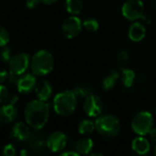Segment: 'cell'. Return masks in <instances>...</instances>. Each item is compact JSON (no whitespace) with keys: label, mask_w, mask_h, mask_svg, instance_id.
Returning <instances> with one entry per match:
<instances>
[{"label":"cell","mask_w":156,"mask_h":156,"mask_svg":"<svg viewBox=\"0 0 156 156\" xmlns=\"http://www.w3.org/2000/svg\"><path fill=\"white\" fill-rule=\"evenodd\" d=\"M94 147L93 141L90 138L85 137L80 139L75 144V152L80 155H88L91 153Z\"/></svg>","instance_id":"ac0fdd59"},{"label":"cell","mask_w":156,"mask_h":156,"mask_svg":"<svg viewBox=\"0 0 156 156\" xmlns=\"http://www.w3.org/2000/svg\"><path fill=\"white\" fill-rule=\"evenodd\" d=\"M18 76L16 75V74H13V73H10L8 74V78H7V82L11 85H16L17 84V81H18Z\"/></svg>","instance_id":"4dcf8cb0"},{"label":"cell","mask_w":156,"mask_h":156,"mask_svg":"<svg viewBox=\"0 0 156 156\" xmlns=\"http://www.w3.org/2000/svg\"><path fill=\"white\" fill-rule=\"evenodd\" d=\"M122 13L131 21L141 19L144 15V4L142 0H127L122 6Z\"/></svg>","instance_id":"8992f818"},{"label":"cell","mask_w":156,"mask_h":156,"mask_svg":"<svg viewBox=\"0 0 156 156\" xmlns=\"http://www.w3.org/2000/svg\"><path fill=\"white\" fill-rule=\"evenodd\" d=\"M54 58L51 53L47 50H39L34 54L31 59L32 72L37 76H45L52 71Z\"/></svg>","instance_id":"277c9868"},{"label":"cell","mask_w":156,"mask_h":156,"mask_svg":"<svg viewBox=\"0 0 156 156\" xmlns=\"http://www.w3.org/2000/svg\"><path fill=\"white\" fill-rule=\"evenodd\" d=\"M154 154H155L156 156V146H155V149H154Z\"/></svg>","instance_id":"ab89813d"},{"label":"cell","mask_w":156,"mask_h":156,"mask_svg":"<svg viewBox=\"0 0 156 156\" xmlns=\"http://www.w3.org/2000/svg\"><path fill=\"white\" fill-rule=\"evenodd\" d=\"M65 7L68 13L76 16L79 15L83 8V4L81 0H66Z\"/></svg>","instance_id":"603a6c76"},{"label":"cell","mask_w":156,"mask_h":156,"mask_svg":"<svg viewBox=\"0 0 156 156\" xmlns=\"http://www.w3.org/2000/svg\"><path fill=\"white\" fill-rule=\"evenodd\" d=\"M154 125V118L150 112L143 111L134 115L132 120V130L139 136L149 134Z\"/></svg>","instance_id":"5b68a950"},{"label":"cell","mask_w":156,"mask_h":156,"mask_svg":"<svg viewBox=\"0 0 156 156\" xmlns=\"http://www.w3.org/2000/svg\"><path fill=\"white\" fill-rule=\"evenodd\" d=\"M95 130H96L95 122H92L91 120H89V119L82 120L79 123V126H78V131L82 135H90Z\"/></svg>","instance_id":"7402d4cb"},{"label":"cell","mask_w":156,"mask_h":156,"mask_svg":"<svg viewBox=\"0 0 156 156\" xmlns=\"http://www.w3.org/2000/svg\"><path fill=\"white\" fill-rule=\"evenodd\" d=\"M26 123L33 130H41L49 118V104L47 101L34 100L29 101L24 111Z\"/></svg>","instance_id":"6da1fadb"},{"label":"cell","mask_w":156,"mask_h":156,"mask_svg":"<svg viewBox=\"0 0 156 156\" xmlns=\"http://www.w3.org/2000/svg\"><path fill=\"white\" fill-rule=\"evenodd\" d=\"M120 79L122 80V85L125 88H132L134 84L135 79H136V75L133 69H122L121 70V75H120Z\"/></svg>","instance_id":"44dd1931"},{"label":"cell","mask_w":156,"mask_h":156,"mask_svg":"<svg viewBox=\"0 0 156 156\" xmlns=\"http://www.w3.org/2000/svg\"><path fill=\"white\" fill-rule=\"evenodd\" d=\"M73 92L77 96V98H84L86 99L88 96L92 94L91 88L87 84H79L73 90Z\"/></svg>","instance_id":"cb8c5ba5"},{"label":"cell","mask_w":156,"mask_h":156,"mask_svg":"<svg viewBox=\"0 0 156 156\" xmlns=\"http://www.w3.org/2000/svg\"><path fill=\"white\" fill-rule=\"evenodd\" d=\"M155 114H156V109H155Z\"/></svg>","instance_id":"60d3db41"},{"label":"cell","mask_w":156,"mask_h":156,"mask_svg":"<svg viewBox=\"0 0 156 156\" xmlns=\"http://www.w3.org/2000/svg\"><path fill=\"white\" fill-rule=\"evenodd\" d=\"M9 42V34L7 30L0 25V47H5Z\"/></svg>","instance_id":"4316f807"},{"label":"cell","mask_w":156,"mask_h":156,"mask_svg":"<svg viewBox=\"0 0 156 156\" xmlns=\"http://www.w3.org/2000/svg\"><path fill=\"white\" fill-rule=\"evenodd\" d=\"M40 4V0H27L26 1V6L28 9H35L37 8Z\"/></svg>","instance_id":"f546056e"},{"label":"cell","mask_w":156,"mask_h":156,"mask_svg":"<svg viewBox=\"0 0 156 156\" xmlns=\"http://www.w3.org/2000/svg\"><path fill=\"white\" fill-rule=\"evenodd\" d=\"M82 27H84V29L86 31H88L90 33H93L99 29L100 25H99V22L97 19H95L93 17H90V18L85 19L82 22Z\"/></svg>","instance_id":"d4e9b609"},{"label":"cell","mask_w":156,"mask_h":156,"mask_svg":"<svg viewBox=\"0 0 156 156\" xmlns=\"http://www.w3.org/2000/svg\"><path fill=\"white\" fill-rule=\"evenodd\" d=\"M58 0H40V2L46 4V5H52L56 2H58Z\"/></svg>","instance_id":"d590c367"},{"label":"cell","mask_w":156,"mask_h":156,"mask_svg":"<svg viewBox=\"0 0 156 156\" xmlns=\"http://www.w3.org/2000/svg\"><path fill=\"white\" fill-rule=\"evenodd\" d=\"M7 78H8V72L5 69L0 68V84L6 81Z\"/></svg>","instance_id":"1f68e13d"},{"label":"cell","mask_w":156,"mask_h":156,"mask_svg":"<svg viewBox=\"0 0 156 156\" xmlns=\"http://www.w3.org/2000/svg\"><path fill=\"white\" fill-rule=\"evenodd\" d=\"M68 144V137L62 132H53L47 137V146L50 152L58 153L65 149Z\"/></svg>","instance_id":"8fae6325"},{"label":"cell","mask_w":156,"mask_h":156,"mask_svg":"<svg viewBox=\"0 0 156 156\" xmlns=\"http://www.w3.org/2000/svg\"><path fill=\"white\" fill-rule=\"evenodd\" d=\"M30 63V58L27 53H17L14 55L8 62V68L10 73L17 76L22 75L26 72Z\"/></svg>","instance_id":"ba28073f"},{"label":"cell","mask_w":156,"mask_h":156,"mask_svg":"<svg viewBox=\"0 0 156 156\" xmlns=\"http://www.w3.org/2000/svg\"><path fill=\"white\" fill-rule=\"evenodd\" d=\"M17 117V110L15 105L5 104L0 107V122L8 124L14 122Z\"/></svg>","instance_id":"2e32d148"},{"label":"cell","mask_w":156,"mask_h":156,"mask_svg":"<svg viewBox=\"0 0 156 156\" xmlns=\"http://www.w3.org/2000/svg\"><path fill=\"white\" fill-rule=\"evenodd\" d=\"M83 110L89 117H99L103 111V101L99 96L91 94L84 99Z\"/></svg>","instance_id":"9c48e42d"},{"label":"cell","mask_w":156,"mask_h":156,"mask_svg":"<svg viewBox=\"0 0 156 156\" xmlns=\"http://www.w3.org/2000/svg\"><path fill=\"white\" fill-rule=\"evenodd\" d=\"M77 100L78 98L73 90H64L58 93L53 100L55 112L63 117L72 115L77 107Z\"/></svg>","instance_id":"7a4b0ae2"},{"label":"cell","mask_w":156,"mask_h":156,"mask_svg":"<svg viewBox=\"0 0 156 156\" xmlns=\"http://www.w3.org/2000/svg\"><path fill=\"white\" fill-rule=\"evenodd\" d=\"M128 36L130 39L133 42L142 41L146 36V28L144 24L141 22H133L129 27Z\"/></svg>","instance_id":"9a60e30c"},{"label":"cell","mask_w":156,"mask_h":156,"mask_svg":"<svg viewBox=\"0 0 156 156\" xmlns=\"http://www.w3.org/2000/svg\"><path fill=\"white\" fill-rule=\"evenodd\" d=\"M154 8H155V10H156V0H155V3H154Z\"/></svg>","instance_id":"f35d334b"},{"label":"cell","mask_w":156,"mask_h":156,"mask_svg":"<svg viewBox=\"0 0 156 156\" xmlns=\"http://www.w3.org/2000/svg\"><path fill=\"white\" fill-rule=\"evenodd\" d=\"M17 101H18V97L16 94L11 93L5 86L0 84V105L1 106L5 104L15 105Z\"/></svg>","instance_id":"ffe728a7"},{"label":"cell","mask_w":156,"mask_h":156,"mask_svg":"<svg viewBox=\"0 0 156 156\" xmlns=\"http://www.w3.org/2000/svg\"><path fill=\"white\" fill-rule=\"evenodd\" d=\"M95 128L99 134L106 138L118 136L122 130L119 119L112 114H103L97 117Z\"/></svg>","instance_id":"3957f363"},{"label":"cell","mask_w":156,"mask_h":156,"mask_svg":"<svg viewBox=\"0 0 156 156\" xmlns=\"http://www.w3.org/2000/svg\"><path fill=\"white\" fill-rule=\"evenodd\" d=\"M27 143L28 149L37 155H45L47 150H48L47 146V137L40 130H35V132L31 133Z\"/></svg>","instance_id":"52a82bcc"},{"label":"cell","mask_w":156,"mask_h":156,"mask_svg":"<svg viewBox=\"0 0 156 156\" xmlns=\"http://www.w3.org/2000/svg\"><path fill=\"white\" fill-rule=\"evenodd\" d=\"M132 149L139 155H146L151 150V144L144 136H138L133 140Z\"/></svg>","instance_id":"e0dca14e"},{"label":"cell","mask_w":156,"mask_h":156,"mask_svg":"<svg viewBox=\"0 0 156 156\" xmlns=\"http://www.w3.org/2000/svg\"><path fill=\"white\" fill-rule=\"evenodd\" d=\"M37 86V79L32 74H26L21 76V78L18 79L16 87L17 90L20 93H29L31 92Z\"/></svg>","instance_id":"4fadbf2b"},{"label":"cell","mask_w":156,"mask_h":156,"mask_svg":"<svg viewBox=\"0 0 156 156\" xmlns=\"http://www.w3.org/2000/svg\"><path fill=\"white\" fill-rule=\"evenodd\" d=\"M149 135H150L151 140L156 143V127H154V128L151 130V132L149 133Z\"/></svg>","instance_id":"836d02e7"},{"label":"cell","mask_w":156,"mask_h":156,"mask_svg":"<svg viewBox=\"0 0 156 156\" xmlns=\"http://www.w3.org/2000/svg\"><path fill=\"white\" fill-rule=\"evenodd\" d=\"M28 127L29 126L25 122H16L11 129V138L16 142H27L31 134L30 129Z\"/></svg>","instance_id":"7c38bea8"},{"label":"cell","mask_w":156,"mask_h":156,"mask_svg":"<svg viewBox=\"0 0 156 156\" xmlns=\"http://www.w3.org/2000/svg\"><path fill=\"white\" fill-rule=\"evenodd\" d=\"M12 58V50L9 47L5 46L0 50V59L3 62H9Z\"/></svg>","instance_id":"484cf974"},{"label":"cell","mask_w":156,"mask_h":156,"mask_svg":"<svg viewBox=\"0 0 156 156\" xmlns=\"http://www.w3.org/2000/svg\"><path fill=\"white\" fill-rule=\"evenodd\" d=\"M16 151L13 144H8L5 145V147L3 148L2 156H16Z\"/></svg>","instance_id":"83f0119b"},{"label":"cell","mask_w":156,"mask_h":156,"mask_svg":"<svg viewBox=\"0 0 156 156\" xmlns=\"http://www.w3.org/2000/svg\"><path fill=\"white\" fill-rule=\"evenodd\" d=\"M87 156H104V154H101V153H99V152H95V153H90V154H89Z\"/></svg>","instance_id":"8d00e7d4"},{"label":"cell","mask_w":156,"mask_h":156,"mask_svg":"<svg viewBox=\"0 0 156 156\" xmlns=\"http://www.w3.org/2000/svg\"><path fill=\"white\" fill-rule=\"evenodd\" d=\"M120 75H121V72L117 69H112L109 72V74L102 80V82H101V87L104 90L108 91V90H112L118 80L120 79Z\"/></svg>","instance_id":"d6986e66"},{"label":"cell","mask_w":156,"mask_h":156,"mask_svg":"<svg viewBox=\"0 0 156 156\" xmlns=\"http://www.w3.org/2000/svg\"><path fill=\"white\" fill-rule=\"evenodd\" d=\"M61 29L63 35L67 38H74L78 37L81 32L82 22L78 16H71L63 22Z\"/></svg>","instance_id":"30bf717a"},{"label":"cell","mask_w":156,"mask_h":156,"mask_svg":"<svg viewBox=\"0 0 156 156\" xmlns=\"http://www.w3.org/2000/svg\"><path fill=\"white\" fill-rule=\"evenodd\" d=\"M35 92L37 97V100L42 101H48L53 92L52 85L48 80H41L37 84L35 88Z\"/></svg>","instance_id":"5bb4252c"},{"label":"cell","mask_w":156,"mask_h":156,"mask_svg":"<svg viewBox=\"0 0 156 156\" xmlns=\"http://www.w3.org/2000/svg\"><path fill=\"white\" fill-rule=\"evenodd\" d=\"M143 21H144V23H145V24H150L152 21H153V17H152V16L150 15V14H145L144 13V15L143 16V17L141 18ZM143 23V24H144Z\"/></svg>","instance_id":"d6a6232c"},{"label":"cell","mask_w":156,"mask_h":156,"mask_svg":"<svg viewBox=\"0 0 156 156\" xmlns=\"http://www.w3.org/2000/svg\"><path fill=\"white\" fill-rule=\"evenodd\" d=\"M59 156H80V154H79L76 153V152L70 151V152H65V153L61 154Z\"/></svg>","instance_id":"e575fe53"},{"label":"cell","mask_w":156,"mask_h":156,"mask_svg":"<svg viewBox=\"0 0 156 156\" xmlns=\"http://www.w3.org/2000/svg\"><path fill=\"white\" fill-rule=\"evenodd\" d=\"M20 156H28V151L24 149L20 152Z\"/></svg>","instance_id":"74e56055"},{"label":"cell","mask_w":156,"mask_h":156,"mask_svg":"<svg viewBox=\"0 0 156 156\" xmlns=\"http://www.w3.org/2000/svg\"><path fill=\"white\" fill-rule=\"evenodd\" d=\"M130 58V53L127 50H122L118 55V62L121 64L126 63Z\"/></svg>","instance_id":"f1b7e54d"}]
</instances>
